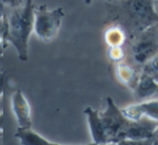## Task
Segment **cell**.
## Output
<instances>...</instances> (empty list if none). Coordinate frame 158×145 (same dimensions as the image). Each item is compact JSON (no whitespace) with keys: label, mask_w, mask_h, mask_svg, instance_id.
Listing matches in <instances>:
<instances>
[{"label":"cell","mask_w":158,"mask_h":145,"mask_svg":"<svg viewBox=\"0 0 158 145\" xmlns=\"http://www.w3.org/2000/svg\"><path fill=\"white\" fill-rule=\"evenodd\" d=\"M110 15L131 38L158 26L153 0H107Z\"/></svg>","instance_id":"1"},{"label":"cell","mask_w":158,"mask_h":145,"mask_svg":"<svg viewBox=\"0 0 158 145\" xmlns=\"http://www.w3.org/2000/svg\"><path fill=\"white\" fill-rule=\"evenodd\" d=\"M35 8L33 0H26L8 15V44H11L22 62L28 61V41L35 31Z\"/></svg>","instance_id":"2"},{"label":"cell","mask_w":158,"mask_h":145,"mask_svg":"<svg viewBox=\"0 0 158 145\" xmlns=\"http://www.w3.org/2000/svg\"><path fill=\"white\" fill-rule=\"evenodd\" d=\"M65 16L63 8L49 10L46 5L35 8V34L42 41H51L59 34L62 21Z\"/></svg>","instance_id":"3"},{"label":"cell","mask_w":158,"mask_h":145,"mask_svg":"<svg viewBox=\"0 0 158 145\" xmlns=\"http://www.w3.org/2000/svg\"><path fill=\"white\" fill-rule=\"evenodd\" d=\"M154 27L136 37L132 38L130 44V53H131V64L143 69L145 65L158 54V31H155Z\"/></svg>","instance_id":"4"},{"label":"cell","mask_w":158,"mask_h":145,"mask_svg":"<svg viewBox=\"0 0 158 145\" xmlns=\"http://www.w3.org/2000/svg\"><path fill=\"white\" fill-rule=\"evenodd\" d=\"M104 125L106 127L107 136L110 142L117 143L125 138V133L130 127L132 120L123 115V110L115 104L112 97L106 99V108L101 113Z\"/></svg>","instance_id":"5"},{"label":"cell","mask_w":158,"mask_h":145,"mask_svg":"<svg viewBox=\"0 0 158 145\" xmlns=\"http://www.w3.org/2000/svg\"><path fill=\"white\" fill-rule=\"evenodd\" d=\"M12 110L18 121V128L27 129L33 127V118H31V108L28 100L21 90H16L12 94L11 99Z\"/></svg>","instance_id":"6"},{"label":"cell","mask_w":158,"mask_h":145,"mask_svg":"<svg viewBox=\"0 0 158 145\" xmlns=\"http://www.w3.org/2000/svg\"><path fill=\"white\" fill-rule=\"evenodd\" d=\"M123 115L132 121L148 118L158 122V100H148L121 108Z\"/></svg>","instance_id":"7"},{"label":"cell","mask_w":158,"mask_h":145,"mask_svg":"<svg viewBox=\"0 0 158 145\" xmlns=\"http://www.w3.org/2000/svg\"><path fill=\"white\" fill-rule=\"evenodd\" d=\"M84 113L87 117L92 142L95 144H105L110 142L101 113H99V110H93L92 107H87Z\"/></svg>","instance_id":"8"},{"label":"cell","mask_w":158,"mask_h":145,"mask_svg":"<svg viewBox=\"0 0 158 145\" xmlns=\"http://www.w3.org/2000/svg\"><path fill=\"white\" fill-rule=\"evenodd\" d=\"M115 72H116V75L118 79L120 80V82L131 88L132 91L135 89L139 79H140V76L142 74V70L140 68L134 66L133 64L126 63V62L117 63L116 67H115Z\"/></svg>","instance_id":"9"},{"label":"cell","mask_w":158,"mask_h":145,"mask_svg":"<svg viewBox=\"0 0 158 145\" xmlns=\"http://www.w3.org/2000/svg\"><path fill=\"white\" fill-rule=\"evenodd\" d=\"M136 99H148L158 93V80L142 70L140 79L133 90Z\"/></svg>","instance_id":"10"},{"label":"cell","mask_w":158,"mask_h":145,"mask_svg":"<svg viewBox=\"0 0 158 145\" xmlns=\"http://www.w3.org/2000/svg\"><path fill=\"white\" fill-rule=\"evenodd\" d=\"M15 138L20 141V145H50L51 142L34 131L31 128L22 129L18 128L15 132Z\"/></svg>","instance_id":"11"},{"label":"cell","mask_w":158,"mask_h":145,"mask_svg":"<svg viewBox=\"0 0 158 145\" xmlns=\"http://www.w3.org/2000/svg\"><path fill=\"white\" fill-rule=\"evenodd\" d=\"M106 44L110 47H123L127 39V33L119 25L115 24L105 31Z\"/></svg>","instance_id":"12"},{"label":"cell","mask_w":158,"mask_h":145,"mask_svg":"<svg viewBox=\"0 0 158 145\" xmlns=\"http://www.w3.org/2000/svg\"><path fill=\"white\" fill-rule=\"evenodd\" d=\"M107 54L110 61L115 64L123 62V60L126 59V52L123 47H110Z\"/></svg>","instance_id":"13"},{"label":"cell","mask_w":158,"mask_h":145,"mask_svg":"<svg viewBox=\"0 0 158 145\" xmlns=\"http://www.w3.org/2000/svg\"><path fill=\"white\" fill-rule=\"evenodd\" d=\"M143 72H147L151 76L155 77L158 80V54L155 55L146 65L143 67Z\"/></svg>","instance_id":"14"},{"label":"cell","mask_w":158,"mask_h":145,"mask_svg":"<svg viewBox=\"0 0 158 145\" xmlns=\"http://www.w3.org/2000/svg\"><path fill=\"white\" fill-rule=\"evenodd\" d=\"M155 139H146V140H134V139H123L118 141L117 145H154Z\"/></svg>","instance_id":"15"},{"label":"cell","mask_w":158,"mask_h":145,"mask_svg":"<svg viewBox=\"0 0 158 145\" xmlns=\"http://www.w3.org/2000/svg\"><path fill=\"white\" fill-rule=\"evenodd\" d=\"M8 28H9V25H8V16L6 15V13H3L2 15V25H1V41H2L3 49L7 48L8 44Z\"/></svg>","instance_id":"16"},{"label":"cell","mask_w":158,"mask_h":145,"mask_svg":"<svg viewBox=\"0 0 158 145\" xmlns=\"http://www.w3.org/2000/svg\"><path fill=\"white\" fill-rule=\"evenodd\" d=\"M3 6L9 7L11 9H18L24 5V0H2Z\"/></svg>","instance_id":"17"},{"label":"cell","mask_w":158,"mask_h":145,"mask_svg":"<svg viewBox=\"0 0 158 145\" xmlns=\"http://www.w3.org/2000/svg\"><path fill=\"white\" fill-rule=\"evenodd\" d=\"M50 145H62V144H59V143H54V142H51V144ZM86 145H98V144H95V143H89V144H86Z\"/></svg>","instance_id":"18"},{"label":"cell","mask_w":158,"mask_h":145,"mask_svg":"<svg viewBox=\"0 0 158 145\" xmlns=\"http://www.w3.org/2000/svg\"><path fill=\"white\" fill-rule=\"evenodd\" d=\"M98 145H117V143H115V142H108V143H105V144H98Z\"/></svg>","instance_id":"19"},{"label":"cell","mask_w":158,"mask_h":145,"mask_svg":"<svg viewBox=\"0 0 158 145\" xmlns=\"http://www.w3.org/2000/svg\"><path fill=\"white\" fill-rule=\"evenodd\" d=\"M85 1H86L87 3H90L91 2V0H85Z\"/></svg>","instance_id":"20"},{"label":"cell","mask_w":158,"mask_h":145,"mask_svg":"<svg viewBox=\"0 0 158 145\" xmlns=\"http://www.w3.org/2000/svg\"><path fill=\"white\" fill-rule=\"evenodd\" d=\"M155 136H156V138L158 139V130H157V132H156V135H155Z\"/></svg>","instance_id":"21"},{"label":"cell","mask_w":158,"mask_h":145,"mask_svg":"<svg viewBox=\"0 0 158 145\" xmlns=\"http://www.w3.org/2000/svg\"><path fill=\"white\" fill-rule=\"evenodd\" d=\"M153 1H158V0H153Z\"/></svg>","instance_id":"22"},{"label":"cell","mask_w":158,"mask_h":145,"mask_svg":"<svg viewBox=\"0 0 158 145\" xmlns=\"http://www.w3.org/2000/svg\"></svg>","instance_id":"23"}]
</instances>
